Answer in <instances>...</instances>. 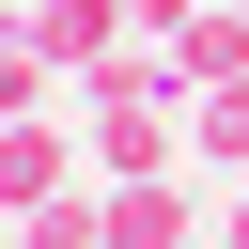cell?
Returning <instances> with one entry per match:
<instances>
[{
    "label": "cell",
    "instance_id": "obj_1",
    "mask_svg": "<svg viewBox=\"0 0 249 249\" xmlns=\"http://www.w3.org/2000/svg\"><path fill=\"white\" fill-rule=\"evenodd\" d=\"M78 140H93V187H109V171H171V140H187V78H171L156 31L109 47V62L78 78Z\"/></svg>",
    "mask_w": 249,
    "mask_h": 249
},
{
    "label": "cell",
    "instance_id": "obj_11",
    "mask_svg": "<svg viewBox=\"0 0 249 249\" xmlns=\"http://www.w3.org/2000/svg\"><path fill=\"white\" fill-rule=\"evenodd\" d=\"M233 16H249V0H233Z\"/></svg>",
    "mask_w": 249,
    "mask_h": 249
},
{
    "label": "cell",
    "instance_id": "obj_2",
    "mask_svg": "<svg viewBox=\"0 0 249 249\" xmlns=\"http://www.w3.org/2000/svg\"><path fill=\"white\" fill-rule=\"evenodd\" d=\"M93 202H109V249H218L202 202H187V171H109Z\"/></svg>",
    "mask_w": 249,
    "mask_h": 249
},
{
    "label": "cell",
    "instance_id": "obj_9",
    "mask_svg": "<svg viewBox=\"0 0 249 249\" xmlns=\"http://www.w3.org/2000/svg\"><path fill=\"white\" fill-rule=\"evenodd\" d=\"M0 47H31V0H0Z\"/></svg>",
    "mask_w": 249,
    "mask_h": 249
},
{
    "label": "cell",
    "instance_id": "obj_5",
    "mask_svg": "<svg viewBox=\"0 0 249 249\" xmlns=\"http://www.w3.org/2000/svg\"><path fill=\"white\" fill-rule=\"evenodd\" d=\"M156 47H171V78H187V93L249 78V16H233V0H202V16H187V31H156Z\"/></svg>",
    "mask_w": 249,
    "mask_h": 249
},
{
    "label": "cell",
    "instance_id": "obj_4",
    "mask_svg": "<svg viewBox=\"0 0 249 249\" xmlns=\"http://www.w3.org/2000/svg\"><path fill=\"white\" fill-rule=\"evenodd\" d=\"M31 47H47V78H93L109 47H140V16L124 0H31Z\"/></svg>",
    "mask_w": 249,
    "mask_h": 249
},
{
    "label": "cell",
    "instance_id": "obj_8",
    "mask_svg": "<svg viewBox=\"0 0 249 249\" xmlns=\"http://www.w3.org/2000/svg\"><path fill=\"white\" fill-rule=\"evenodd\" d=\"M218 249H249V187H233V218H218Z\"/></svg>",
    "mask_w": 249,
    "mask_h": 249
},
{
    "label": "cell",
    "instance_id": "obj_7",
    "mask_svg": "<svg viewBox=\"0 0 249 249\" xmlns=\"http://www.w3.org/2000/svg\"><path fill=\"white\" fill-rule=\"evenodd\" d=\"M124 16H140V31H187V16H202V0H124Z\"/></svg>",
    "mask_w": 249,
    "mask_h": 249
},
{
    "label": "cell",
    "instance_id": "obj_10",
    "mask_svg": "<svg viewBox=\"0 0 249 249\" xmlns=\"http://www.w3.org/2000/svg\"><path fill=\"white\" fill-rule=\"evenodd\" d=\"M0 249H16V218H0Z\"/></svg>",
    "mask_w": 249,
    "mask_h": 249
},
{
    "label": "cell",
    "instance_id": "obj_6",
    "mask_svg": "<svg viewBox=\"0 0 249 249\" xmlns=\"http://www.w3.org/2000/svg\"><path fill=\"white\" fill-rule=\"evenodd\" d=\"M187 156H202V171H249V78L187 93Z\"/></svg>",
    "mask_w": 249,
    "mask_h": 249
},
{
    "label": "cell",
    "instance_id": "obj_3",
    "mask_svg": "<svg viewBox=\"0 0 249 249\" xmlns=\"http://www.w3.org/2000/svg\"><path fill=\"white\" fill-rule=\"evenodd\" d=\"M78 156H93V140H78V124H47V109H31V124H0V218L62 202V187H78Z\"/></svg>",
    "mask_w": 249,
    "mask_h": 249
}]
</instances>
